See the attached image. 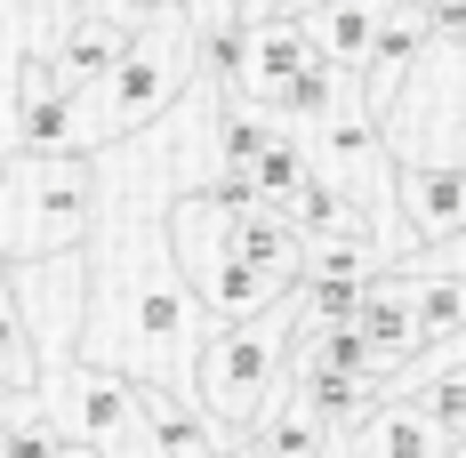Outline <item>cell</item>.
Listing matches in <instances>:
<instances>
[{
    "mask_svg": "<svg viewBox=\"0 0 466 458\" xmlns=\"http://www.w3.org/2000/svg\"><path fill=\"white\" fill-rule=\"evenodd\" d=\"M201 73H209V33L193 25L186 0H153L145 25L129 33V48H121L89 89L73 97V145L96 153V145H113V137L153 129V121H161Z\"/></svg>",
    "mask_w": 466,
    "mask_h": 458,
    "instance_id": "1",
    "label": "cell"
},
{
    "mask_svg": "<svg viewBox=\"0 0 466 458\" xmlns=\"http://www.w3.org/2000/svg\"><path fill=\"white\" fill-rule=\"evenodd\" d=\"M298 321H306V290H289V298H274V306H258L241 321H209L201 362H193V402L218 411L233 434H249L281 402V386H289Z\"/></svg>",
    "mask_w": 466,
    "mask_h": 458,
    "instance_id": "2",
    "label": "cell"
},
{
    "mask_svg": "<svg viewBox=\"0 0 466 458\" xmlns=\"http://www.w3.org/2000/svg\"><path fill=\"white\" fill-rule=\"evenodd\" d=\"M89 226H96V153L25 145V153L0 169V249H8V258L81 249Z\"/></svg>",
    "mask_w": 466,
    "mask_h": 458,
    "instance_id": "3",
    "label": "cell"
},
{
    "mask_svg": "<svg viewBox=\"0 0 466 458\" xmlns=\"http://www.w3.org/2000/svg\"><path fill=\"white\" fill-rule=\"evenodd\" d=\"M378 129L394 145V161H442L466 169V25L434 33L419 65L402 73V89L386 97Z\"/></svg>",
    "mask_w": 466,
    "mask_h": 458,
    "instance_id": "4",
    "label": "cell"
},
{
    "mask_svg": "<svg viewBox=\"0 0 466 458\" xmlns=\"http://www.w3.org/2000/svg\"><path fill=\"white\" fill-rule=\"evenodd\" d=\"M41 402L56 418L65 443H81L96 458H153V411H145V378L89 354H65L41 370Z\"/></svg>",
    "mask_w": 466,
    "mask_h": 458,
    "instance_id": "5",
    "label": "cell"
},
{
    "mask_svg": "<svg viewBox=\"0 0 466 458\" xmlns=\"http://www.w3.org/2000/svg\"><path fill=\"white\" fill-rule=\"evenodd\" d=\"M8 290H16V314L41 346V370L81 354V330H89V241L81 249H48V258H8Z\"/></svg>",
    "mask_w": 466,
    "mask_h": 458,
    "instance_id": "6",
    "label": "cell"
},
{
    "mask_svg": "<svg viewBox=\"0 0 466 458\" xmlns=\"http://www.w3.org/2000/svg\"><path fill=\"white\" fill-rule=\"evenodd\" d=\"M346 451L354 458H451V426L426 411L419 394H378L370 411L346 426Z\"/></svg>",
    "mask_w": 466,
    "mask_h": 458,
    "instance_id": "7",
    "label": "cell"
},
{
    "mask_svg": "<svg viewBox=\"0 0 466 458\" xmlns=\"http://www.w3.org/2000/svg\"><path fill=\"white\" fill-rule=\"evenodd\" d=\"M434 41V8L426 0H386V16H378V41H370V65L354 73L362 97H370L378 113H386V97L402 89V73L419 65V48Z\"/></svg>",
    "mask_w": 466,
    "mask_h": 458,
    "instance_id": "8",
    "label": "cell"
},
{
    "mask_svg": "<svg viewBox=\"0 0 466 458\" xmlns=\"http://www.w3.org/2000/svg\"><path fill=\"white\" fill-rule=\"evenodd\" d=\"M402 218H410V241H451V233H466V169L402 161Z\"/></svg>",
    "mask_w": 466,
    "mask_h": 458,
    "instance_id": "9",
    "label": "cell"
},
{
    "mask_svg": "<svg viewBox=\"0 0 466 458\" xmlns=\"http://www.w3.org/2000/svg\"><path fill=\"white\" fill-rule=\"evenodd\" d=\"M289 8L306 16V33H314V48H322L329 65H346V73L370 65V41H378L386 0H289Z\"/></svg>",
    "mask_w": 466,
    "mask_h": 458,
    "instance_id": "10",
    "label": "cell"
},
{
    "mask_svg": "<svg viewBox=\"0 0 466 458\" xmlns=\"http://www.w3.org/2000/svg\"><path fill=\"white\" fill-rule=\"evenodd\" d=\"M249 443H258L266 458H322L329 443H338V426H329V418L314 411L298 386H281V402L258 418V426H249Z\"/></svg>",
    "mask_w": 466,
    "mask_h": 458,
    "instance_id": "11",
    "label": "cell"
},
{
    "mask_svg": "<svg viewBox=\"0 0 466 458\" xmlns=\"http://www.w3.org/2000/svg\"><path fill=\"white\" fill-rule=\"evenodd\" d=\"M73 8H81V0H0V65H25V56H41Z\"/></svg>",
    "mask_w": 466,
    "mask_h": 458,
    "instance_id": "12",
    "label": "cell"
},
{
    "mask_svg": "<svg viewBox=\"0 0 466 458\" xmlns=\"http://www.w3.org/2000/svg\"><path fill=\"white\" fill-rule=\"evenodd\" d=\"M0 386L8 394H33L41 386V346H33V330L16 314V290H8V249H0Z\"/></svg>",
    "mask_w": 466,
    "mask_h": 458,
    "instance_id": "13",
    "label": "cell"
},
{
    "mask_svg": "<svg viewBox=\"0 0 466 458\" xmlns=\"http://www.w3.org/2000/svg\"><path fill=\"white\" fill-rule=\"evenodd\" d=\"M410 281H426V274H451V281H466V233H451V241H419L410 258H394Z\"/></svg>",
    "mask_w": 466,
    "mask_h": 458,
    "instance_id": "14",
    "label": "cell"
},
{
    "mask_svg": "<svg viewBox=\"0 0 466 458\" xmlns=\"http://www.w3.org/2000/svg\"><path fill=\"white\" fill-rule=\"evenodd\" d=\"M25 153V89H16V65H0V169Z\"/></svg>",
    "mask_w": 466,
    "mask_h": 458,
    "instance_id": "15",
    "label": "cell"
},
{
    "mask_svg": "<svg viewBox=\"0 0 466 458\" xmlns=\"http://www.w3.org/2000/svg\"><path fill=\"white\" fill-rule=\"evenodd\" d=\"M274 8H289V0H241V16H274Z\"/></svg>",
    "mask_w": 466,
    "mask_h": 458,
    "instance_id": "16",
    "label": "cell"
},
{
    "mask_svg": "<svg viewBox=\"0 0 466 458\" xmlns=\"http://www.w3.org/2000/svg\"><path fill=\"white\" fill-rule=\"evenodd\" d=\"M218 458H266V451H258V443H249V434H241V443H233V451H218Z\"/></svg>",
    "mask_w": 466,
    "mask_h": 458,
    "instance_id": "17",
    "label": "cell"
},
{
    "mask_svg": "<svg viewBox=\"0 0 466 458\" xmlns=\"http://www.w3.org/2000/svg\"><path fill=\"white\" fill-rule=\"evenodd\" d=\"M322 458H354V451H346V426H338V443H329V451Z\"/></svg>",
    "mask_w": 466,
    "mask_h": 458,
    "instance_id": "18",
    "label": "cell"
},
{
    "mask_svg": "<svg viewBox=\"0 0 466 458\" xmlns=\"http://www.w3.org/2000/svg\"><path fill=\"white\" fill-rule=\"evenodd\" d=\"M65 458H96V451H81V443H65Z\"/></svg>",
    "mask_w": 466,
    "mask_h": 458,
    "instance_id": "19",
    "label": "cell"
},
{
    "mask_svg": "<svg viewBox=\"0 0 466 458\" xmlns=\"http://www.w3.org/2000/svg\"><path fill=\"white\" fill-rule=\"evenodd\" d=\"M426 8H442V0H426Z\"/></svg>",
    "mask_w": 466,
    "mask_h": 458,
    "instance_id": "20",
    "label": "cell"
},
{
    "mask_svg": "<svg viewBox=\"0 0 466 458\" xmlns=\"http://www.w3.org/2000/svg\"><path fill=\"white\" fill-rule=\"evenodd\" d=\"M451 458H466V451H451Z\"/></svg>",
    "mask_w": 466,
    "mask_h": 458,
    "instance_id": "21",
    "label": "cell"
}]
</instances>
